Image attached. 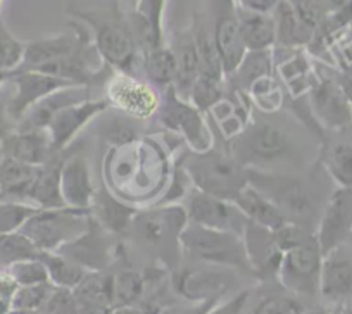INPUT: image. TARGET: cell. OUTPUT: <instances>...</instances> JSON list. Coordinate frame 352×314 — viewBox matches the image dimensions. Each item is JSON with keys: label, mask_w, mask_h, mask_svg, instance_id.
Returning <instances> with one entry per match:
<instances>
[{"label": "cell", "mask_w": 352, "mask_h": 314, "mask_svg": "<svg viewBox=\"0 0 352 314\" xmlns=\"http://www.w3.org/2000/svg\"><path fill=\"white\" fill-rule=\"evenodd\" d=\"M19 289L18 283L14 282V278L11 276V273L8 269H0V297L2 299L12 300L16 290Z\"/></svg>", "instance_id": "51"}, {"label": "cell", "mask_w": 352, "mask_h": 314, "mask_svg": "<svg viewBox=\"0 0 352 314\" xmlns=\"http://www.w3.org/2000/svg\"><path fill=\"white\" fill-rule=\"evenodd\" d=\"M11 76H12V73L0 69V85H4L6 82H9V80H11Z\"/></svg>", "instance_id": "55"}, {"label": "cell", "mask_w": 352, "mask_h": 314, "mask_svg": "<svg viewBox=\"0 0 352 314\" xmlns=\"http://www.w3.org/2000/svg\"><path fill=\"white\" fill-rule=\"evenodd\" d=\"M249 297L250 293L243 290V292H239L236 295L223 300L221 304H216L206 314H243L247 302H249Z\"/></svg>", "instance_id": "48"}, {"label": "cell", "mask_w": 352, "mask_h": 314, "mask_svg": "<svg viewBox=\"0 0 352 314\" xmlns=\"http://www.w3.org/2000/svg\"><path fill=\"white\" fill-rule=\"evenodd\" d=\"M309 107L320 128L342 131L352 124V104L335 78H318L309 90Z\"/></svg>", "instance_id": "13"}, {"label": "cell", "mask_w": 352, "mask_h": 314, "mask_svg": "<svg viewBox=\"0 0 352 314\" xmlns=\"http://www.w3.org/2000/svg\"><path fill=\"white\" fill-rule=\"evenodd\" d=\"M40 168L4 157L0 163V201L30 204V192Z\"/></svg>", "instance_id": "27"}, {"label": "cell", "mask_w": 352, "mask_h": 314, "mask_svg": "<svg viewBox=\"0 0 352 314\" xmlns=\"http://www.w3.org/2000/svg\"><path fill=\"white\" fill-rule=\"evenodd\" d=\"M342 314H352V302H349L347 306H345L344 313H342Z\"/></svg>", "instance_id": "59"}, {"label": "cell", "mask_w": 352, "mask_h": 314, "mask_svg": "<svg viewBox=\"0 0 352 314\" xmlns=\"http://www.w3.org/2000/svg\"><path fill=\"white\" fill-rule=\"evenodd\" d=\"M233 74H236V80L243 90H245V87L250 90L254 83L272 74V52L270 50L247 52L242 64Z\"/></svg>", "instance_id": "37"}, {"label": "cell", "mask_w": 352, "mask_h": 314, "mask_svg": "<svg viewBox=\"0 0 352 314\" xmlns=\"http://www.w3.org/2000/svg\"><path fill=\"white\" fill-rule=\"evenodd\" d=\"M273 19L276 28V43L285 49L309 45L313 40L314 30L297 16L289 0H280V4L273 11Z\"/></svg>", "instance_id": "31"}, {"label": "cell", "mask_w": 352, "mask_h": 314, "mask_svg": "<svg viewBox=\"0 0 352 314\" xmlns=\"http://www.w3.org/2000/svg\"><path fill=\"white\" fill-rule=\"evenodd\" d=\"M4 144H2V140H0V163H2V161H4Z\"/></svg>", "instance_id": "58"}, {"label": "cell", "mask_w": 352, "mask_h": 314, "mask_svg": "<svg viewBox=\"0 0 352 314\" xmlns=\"http://www.w3.org/2000/svg\"><path fill=\"white\" fill-rule=\"evenodd\" d=\"M304 314H331L330 311L323 309V307H316V309H311V311H304Z\"/></svg>", "instance_id": "56"}, {"label": "cell", "mask_w": 352, "mask_h": 314, "mask_svg": "<svg viewBox=\"0 0 352 314\" xmlns=\"http://www.w3.org/2000/svg\"><path fill=\"white\" fill-rule=\"evenodd\" d=\"M26 43L19 42L0 18V69L14 73L23 63Z\"/></svg>", "instance_id": "40"}, {"label": "cell", "mask_w": 352, "mask_h": 314, "mask_svg": "<svg viewBox=\"0 0 352 314\" xmlns=\"http://www.w3.org/2000/svg\"><path fill=\"white\" fill-rule=\"evenodd\" d=\"M184 163L192 185L212 197L233 202L249 183L247 168L233 157L232 152L211 147L204 152H192Z\"/></svg>", "instance_id": "1"}, {"label": "cell", "mask_w": 352, "mask_h": 314, "mask_svg": "<svg viewBox=\"0 0 352 314\" xmlns=\"http://www.w3.org/2000/svg\"><path fill=\"white\" fill-rule=\"evenodd\" d=\"M0 2H2V0H0Z\"/></svg>", "instance_id": "60"}, {"label": "cell", "mask_w": 352, "mask_h": 314, "mask_svg": "<svg viewBox=\"0 0 352 314\" xmlns=\"http://www.w3.org/2000/svg\"><path fill=\"white\" fill-rule=\"evenodd\" d=\"M175 54L176 73L173 90L180 99L188 100L192 87L195 85L197 78L201 76V63H199L197 45H195L194 33H182L171 47Z\"/></svg>", "instance_id": "25"}, {"label": "cell", "mask_w": 352, "mask_h": 314, "mask_svg": "<svg viewBox=\"0 0 352 314\" xmlns=\"http://www.w3.org/2000/svg\"><path fill=\"white\" fill-rule=\"evenodd\" d=\"M235 16L247 52L270 50L275 45L276 28L272 14H259L236 5Z\"/></svg>", "instance_id": "28"}, {"label": "cell", "mask_w": 352, "mask_h": 314, "mask_svg": "<svg viewBox=\"0 0 352 314\" xmlns=\"http://www.w3.org/2000/svg\"><path fill=\"white\" fill-rule=\"evenodd\" d=\"M278 4L280 0H239L240 8L259 14H272Z\"/></svg>", "instance_id": "49"}, {"label": "cell", "mask_w": 352, "mask_h": 314, "mask_svg": "<svg viewBox=\"0 0 352 314\" xmlns=\"http://www.w3.org/2000/svg\"><path fill=\"white\" fill-rule=\"evenodd\" d=\"M107 107H109L107 100L87 99L83 102L73 104V106H67L63 111H59L47 128L50 140H52L54 152L59 154L60 150H64L71 144V140L80 133L81 128L96 120Z\"/></svg>", "instance_id": "17"}, {"label": "cell", "mask_w": 352, "mask_h": 314, "mask_svg": "<svg viewBox=\"0 0 352 314\" xmlns=\"http://www.w3.org/2000/svg\"><path fill=\"white\" fill-rule=\"evenodd\" d=\"M94 28V45L100 59L130 74L137 66V42L126 25L118 19L99 18L94 14H78Z\"/></svg>", "instance_id": "7"}, {"label": "cell", "mask_w": 352, "mask_h": 314, "mask_svg": "<svg viewBox=\"0 0 352 314\" xmlns=\"http://www.w3.org/2000/svg\"><path fill=\"white\" fill-rule=\"evenodd\" d=\"M331 49L337 52L342 69H352V25L335 38Z\"/></svg>", "instance_id": "47"}, {"label": "cell", "mask_w": 352, "mask_h": 314, "mask_svg": "<svg viewBox=\"0 0 352 314\" xmlns=\"http://www.w3.org/2000/svg\"><path fill=\"white\" fill-rule=\"evenodd\" d=\"M195 45H197L199 63H201V76L211 78L216 82H223L225 71H223L221 59L216 49L214 36L206 25H197L194 30Z\"/></svg>", "instance_id": "35"}, {"label": "cell", "mask_w": 352, "mask_h": 314, "mask_svg": "<svg viewBox=\"0 0 352 314\" xmlns=\"http://www.w3.org/2000/svg\"><path fill=\"white\" fill-rule=\"evenodd\" d=\"M144 69L148 82L161 89H169L175 82L176 63L171 47H154L144 52Z\"/></svg>", "instance_id": "32"}, {"label": "cell", "mask_w": 352, "mask_h": 314, "mask_svg": "<svg viewBox=\"0 0 352 314\" xmlns=\"http://www.w3.org/2000/svg\"><path fill=\"white\" fill-rule=\"evenodd\" d=\"M164 0H140L137 9V35L145 50L161 45V16Z\"/></svg>", "instance_id": "33"}, {"label": "cell", "mask_w": 352, "mask_h": 314, "mask_svg": "<svg viewBox=\"0 0 352 314\" xmlns=\"http://www.w3.org/2000/svg\"><path fill=\"white\" fill-rule=\"evenodd\" d=\"M292 150L289 135L268 121H256L243 128L240 135L232 138L230 152L240 164L249 170L285 159Z\"/></svg>", "instance_id": "5"}, {"label": "cell", "mask_w": 352, "mask_h": 314, "mask_svg": "<svg viewBox=\"0 0 352 314\" xmlns=\"http://www.w3.org/2000/svg\"><path fill=\"white\" fill-rule=\"evenodd\" d=\"M320 295L333 304L352 302V249L347 244L323 256Z\"/></svg>", "instance_id": "16"}, {"label": "cell", "mask_w": 352, "mask_h": 314, "mask_svg": "<svg viewBox=\"0 0 352 314\" xmlns=\"http://www.w3.org/2000/svg\"><path fill=\"white\" fill-rule=\"evenodd\" d=\"M352 235V188L338 187L328 199L318 223L316 240L321 252L328 254L333 249L347 244Z\"/></svg>", "instance_id": "12"}, {"label": "cell", "mask_w": 352, "mask_h": 314, "mask_svg": "<svg viewBox=\"0 0 352 314\" xmlns=\"http://www.w3.org/2000/svg\"><path fill=\"white\" fill-rule=\"evenodd\" d=\"M247 178L252 187H256L278 208L287 221L307 228L306 225H309L316 212V202H314L313 192L302 180L266 173L254 168L247 170Z\"/></svg>", "instance_id": "3"}, {"label": "cell", "mask_w": 352, "mask_h": 314, "mask_svg": "<svg viewBox=\"0 0 352 314\" xmlns=\"http://www.w3.org/2000/svg\"><path fill=\"white\" fill-rule=\"evenodd\" d=\"M2 144L6 157L36 168L45 166L57 154L47 130H14Z\"/></svg>", "instance_id": "21"}, {"label": "cell", "mask_w": 352, "mask_h": 314, "mask_svg": "<svg viewBox=\"0 0 352 314\" xmlns=\"http://www.w3.org/2000/svg\"><path fill=\"white\" fill-rule=\"evenodd\" d=\"M144 276L133 269H123L113 276V307H133L144 293Z\"/></svg>", "instance_id": "36"}, {"label": "cell", "mask_w": 352, "mask_h": 314, "mask_svg": "<svg viewBox=\"0 0 352 314\" xmlns=\"http://www.w3.org/2000/svg\"><path fill=\"white\" fill-rule=\"evenodd\" d=\"M90 211L87 209H38L19 233L25 235L38 252H56L67 242L80 237L88 228Z\"/></svg>", "instance_id": "4"}, {"label": "cell", "mask_w": 352, "mask_h": 314, "mask_svg": "<svg viewBox=\"0 0 352 314\" xmlns=\"http://www.w3.org/2000/svg\"><path fill=\"white\" fill-rule=\"evenodd\" d=\"M16 130V123L12 121L11 114H9V99H0V140H4L6 137Z\"/></svg>", "instance_id": "50"}, {"label": "cell", "mask_w": 352, "mask_h": 314, "mask_svg": "<svg viewBox=\"0 0 352 314\" xmlns=\"http://www.w3.org/2000/svg\"><path fill=\"white\" fill-rule=\"evenodd\" d=\"M107 104L135 120H148L159 111V97L147 83L130 74H118L107 85Z\"/></svg>", "instance_id": "14"}, {"label": "cell", "mask_w": 352, "mask_h": 314, "mask_svg": "<svg viewBox=\"0 0 352 314\" xmlns=\"http://www.w3.org/2000/svg\"><path fill=\"white\" fill-rule=\"evenodd\" d=\"M323 252L316 237L311 235L306 242L283 254L278 269V282L296 297H316L320 293Z\"/></svg>", "instance_id": "6"}, {"label": "cell", "mask_w": 352, "mask_h": 314, "mask_svg": "<svg viewBox=\"0 0 352 314\" xmlns=\"http://www.w3.org/2000/svg\"><path fill=\"white\" fill-rule=\"evenodd\" d=\"M56 287L52 283H40V285H30V287H19L16 290L14 297L11 300L12 309L19 311H36L38 313L47 302L50 295H52Z\"/></svg>", "instance_id": "42"}, {"label": "cell", "mask_w": 352, "mask_h": 314, "mask_svg": "<svg viewBox=\"0 0 352 314\" xmlns=\"http://www.w3.org/2000/svg\"><path fill=\"white\" fill-rule=\"evenodd\" d=\"M102 314H144V313L133 309V307H113V309L106 311V313Z\"/></svg>", "instance_id": "53"}, {"label": "cell", "mask_w": 352, "mask_h": 314, "mask_svg": "<svg viewBox=\"0 0 352 314\" xmlns=\"http://www.w3.org/2000/svg\"><path fill=\"white\" fill-rule=\"evenodd\" d=\"M182 251L192 259L223 268H240L252 273L243 237L221 229L187 223L178 238Z\"/></svg>", "instance_id": "2"}, {"label": "cell", "mask_w": 352, "mask_h": 314, "mask_svg": "<svg viewBox=\"0 0 352 314\" xmlns=\"http://www.w3.org/2000/svg\"><path fill=\"white\" fill-rule=\"evenodd\" d=\"M9 314H38L36 311H19V309H12Z\"/></svg>", "instance_id": "57"}, {"label": "cell", "mask_w": 352, "mask_h": 314, "mask_svg": "<svg viewBox=\"0 0 352 314\" xmlns=\"http://www.w3.org/2000/svg\"><path fill=\"white\" fill-rule=\"evenodd\" d=\"M324 166L338 187L352 188V144L342 142L333 145L328 150Z\"/></svg>", "instance_id": "38"}, {"label": "cell", "mask_w": 352, "mask_h": 314, "mask_svg": "<svg viewBox=\"0 0 352 314\" xmlns=\"http://www.w3.org/2000/svg\"><path fill=\"white\" fill-rule=\"evenodd\" d=\"M100 135L107 144L114 145L116 148L131 145L138 138L137 128H133V124L124 117H114L107 121L100 130Z\"/></svg>", "instance_id": "45"}, {"label": "cell", "mask_w": 352, "mask_h": 314, "mask_svg": "<svg viewBox=\"0 0 352 314\" xmlns=\"http://www.w3.org/2000/svg\"><path fill=\"white\" fill-rule=\"evenodd\" d=\"M60 192L66 208L90 211L97 188L85 155L74 154L64 159L60 168Z\"/></svg>", "instance_id": "20"}, {"label": "cell", "mask_w": 352, "mask_h": 314, "mask_svg": "<svg viewBox=\"0 0 352 314\" xmlns=\"http://www.w3.org/2000/svg\"><path fill=\"white\" fill-rule=\"evenodd\" d=\"M87 99L88 90L81 85L57 90V92L50 93L45 99L36 102L35 106L30 107L23 120L18 123L16 130H47L59 111H63L67 106H73V104L83 102Z\"/></svg>", "instance_id": "22"}, {"label": "cell", "mask_w": 352, "mask_h": 314, "mask_svg": "<svg viewBox=\"0 0 352 314\" xmlns=\"http://www.w3.org/2000/svg\"><path fill=\"white\" fill-rule=\"evenodd\" d=\"M157 113L161 114L159 117H161L162 126L184 135L188 144L192 145V150L204 152L211 148V138H209L202 113L188 100L176 96L173 87L166 89L164 102L162 106H159Z\"/></svg>", "instance_id": "11"}, {"label": "cell", "mask_w": 352, "mask_h": 314, "mask_svg": "<svg viewBox=\"0 0 352 314\" xmlns=\"http://www.w3.org/2000/svg\"><path fill=\"white\" fill-rule=\"evenodd\" d=\"M64 159L56 154L45 166L40 168L36 180L30 192V204L40 209H60L66 208V202L60 192V168Z\"/></svg>", "instance_id": "30"}, {"label": "cell", "mask_w": 352, "mask_h": 314, "mask_svg": "<svg viewBox=\"0 0 352 314\" xmlns=\"http://www.w3.org/2000/svg\"><path fill=\"white\" fill-rule=\"evenodd\" d=\"M187 223V209L176 204H164L138 211L130 232H133L135 237L147 247L161 249L168 247L171 242L178 244L182 229Z\"/></svg>", "instance_id": "8"}, {"label": "cell", "mask_w": 352, "mask_h": 314, "mask_svg": "<svg viewBox=\"0 0 352 314\" xmlns=\"http://www.w3.org/2000/svg\"><path fill=\"white\" fill-rule=\"evenodd\" d=\"M243 244L250 268L257 278H278L283 252L276 245L272 229L249 223L243 233Z\"/></svg>", "instance_id": "19"}, {"label": "cell", "mask_w": 352, "mask_h": 314, "mask_svg": "<svg viewBox=\"0 0 352 314\" xmlns=\"http://www.w3.org/2000/svg\"><path fill=\"white\" fill-rule=\"evenodd\" d=\"M304 304L292 293L266 295L254 306L250 314H304Z\"/></svg>", "instance_id": "41"}, {"label": "cell", "mask_w": 352, "mask_h": 314, "mask_svg": "<svg viewBox=\"0 0 352 314\" xmlns=\"http://www.w3.org/2000/svg\"><path fill=\"white\" fill-rule=\"evenodd\" d=\"M233 202L239 205L240 211L247 216L250 223L272 229V232L282 228L285 223H289L285 216L278 211V208L250 183H247L242 188V192L236 195Z\"/></svg>", "instance_id": "29"}, {"label": "cell", "mask_w": 352, "mask_h": 314, "mask_svg": "<svg viewBox=\"0 0 352 314\" xmlns=\"http://www.w3.org/2000/svg\"><path fill=\"white\" fill-rule=\"evenodd\" d=\"M14 83V93L9 97V114L18 126L19 121L26 114V111L50 93L60 89L73 87L74 83L50 76V74L36 73V71H14L11 76Z\"/></svg>", "instance_id": "15"}, {"label": "cell", "mask_w": 352, "mask_h": 314, "mask_svg": "<svg viewBox=\"0 0 352 314\" xmlns=\"http://www.w3.org/2000/svg\"><path fill=\"white\" fill-rule=\"evenodd\" d=\"M87 45H90V38L80 28H74L73 33H64L52 38L35 40L26 43L25 57L16 71H36L38 67L64 59Z\"/></svg>", "instance_id": "18"}, {"label": "cell", "mask_w": 352, "mask_h": 314, "mask_svg": "<svg viewBox=\"0 0 352 314\" xmlns=\"http://www.w3.org/2000/svg\"><path fill=\"white\" fill-rule=\"evenodd\" d=\"M38 314H80V306L73 290L56 287Z\"/></svg>", "instance_id": "46"}, {"label": "cell", "mask_w": 352, "mask_h": 314, "mask_svg": "<svg viewBox=\"0 0 352 314\" xmlns=\"http://www.w3.org/2000/svg\"><path fill=\"white\" fill-rule=\"evenodd\" d=\"M175 290L188 300H212L226 290L223 273L212 269H184L175 276Z\"/></svg>", "instance_id": "26"}, {"label": "cell", "mask_w": 352, "mask_h": 314, "mask_svg": "<svg viewBox=\"0 0 352 314\" xmlns=\"http://www.w3.org/2000/svg\"><path fill=\"white\" fill-rule=\"evenodd\" d=\"M38 259L45 265L50 283L59 289H76L88 273L57 252H38Z\"/></svg>", "instance_id": "34"}, {"label": "cell", "mask_w": 352, "mask_h": 314, "mask_svg": "<svg viewBox=\"0 0 352 314\" xmlns=\"http://www.w3.org/2000/svg\"><path fill=\"white\" fill-rule=\"evenodd\" d=\"M221 82H216V80L206 76H199L195 85L192 87L188 102L197 107L201 113H206V111H211L221 100Z\"/></svg>", "instance_id": "44"}, {"label": "cell", "mask_w": 352, "mask_h": 314, "mask_svg": "<svg viewBox=\"0 0 352 314\" xmlns=\"http://www.w3.org/2000/svg\"><path fill=\"white\" fill-rule=\"evenodd\" d=\"M212 36H214L216 49H218L219 59H221L225 76H232L239 69L247 54L242 35H240L235 9L219 14V18L216 19Z\"/></svg>", "instance_id": "23"}, {"label": "cell", "mask_w": 352, "mask_h": 314, "mask_svg": "<svg viewBox=\"0 0 352 314\" xmlns=\"http://www.w3.org/2000/svg\"><path fill=\"white\" fill-rule=\"evenodd\" d=\"M11 311H12L11 300L2 299V297H0V314H9Z\"/></svg>", "instance_id": "54"}, {"label": "cell", "mask_w": 352, "mask_h": 314, "mask_svg": "<svg viewBox=\"0 0 352 314\" xmlns=\"http://www.w3.org/2000/svg\"><path fill=\"white\" fill-rule=\"evenodd\" d=\"M111 235L113 233L102 228L90 214L88 228L80 237L64 244L56 252L88 273L107 271L114 258V244L111 240Z\"/></svg>", "instance_id": "10"}, {"label": "cell", "mask_w": 352, "mask_h": 314, "mask_svg": "<svg viewBox=\"0 0 352 314\" xmlns=\"http://www.w3.org/2000/svg\"><path fill=\"white\" fill-rule=\"evenodd\" d=\"M187 216L188 221L195 223V225L235 233L240 237H243L250 223L235 202L212 197V195L197 190L195 187L188 190Z\"/></svg>", "instance_id": "9"}, {"label": "cell", "mask_w": 352, "mask_h": 314, "mask_svg": "<svg viewBox=\"0 0 352 314\" xmlns=\"http://www.w3.org/2000/svg\"><path fill=\"white\" fill-rule=\"evenodd\" d=\"M14 282L19 287H30V285H40V283H49V273H47L45 265L36 258L23 259V261L12 262L8 268Z\"/></svg>", "instance_id": "43"}, {"label": "cell", "mask_w": 352, "mask_h": 314, "mask_svg": "<svg viewBox=\"0 0 352 314\" xmlns=\"http://www.w3.org/2000/svg\"><path fill=\"white\" fill-rule=\"evenodd\" d=\"M320 2H321V5H323L327 16L342 11V9L347 8L349 4H352V0H320Z\"/></svg>", "instance_id": "52"}, {"label": "cell", "mask_w": 352, "mask_h": 314, "mask_svg": "<svg viewBox=\"0 0 352 314\" xmlns=\"http://www.w3.org/2000/svg\"><path fill=\"white\" fill-rule=\"evenodd\" d=\"M137 212V208L128 205L126 202L118 199L116 195L111 194L107 187L97 188L92 208H90L92 218L109 233L130 232L131 223H133Z\"/></svg>", "instance_id": "24"}, {"label": "cell", "mask_w": 352, "mask_h": 314, "mask_svg": "<svg viewBox=\"0 0 352 314\" xmlns=\"http://www.w3.org/2000/svg\"><path fill=\"white\" fill-rule=\"evenodd\" d=\"M38 209L36 205L26 202L0 201V235L19 233V229Z\"/></svg>", "instance_id": "39"}]
</instances>
